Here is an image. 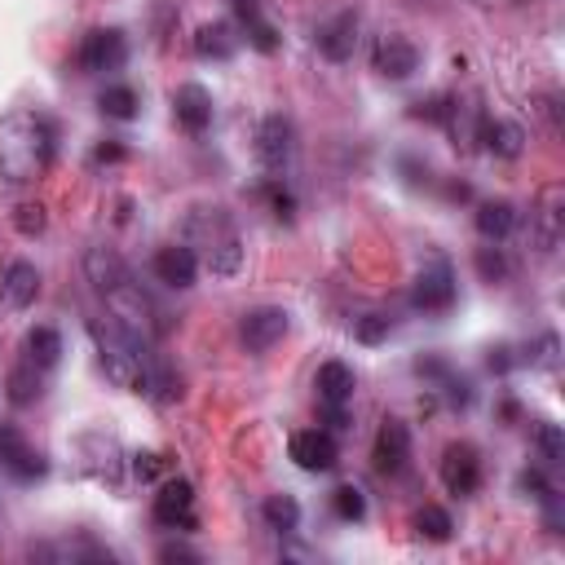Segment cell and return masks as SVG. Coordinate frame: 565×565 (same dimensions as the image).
Segmentation results:
<instances>
[{
	"mask_svg": "<svg viewBox=\"0 0 565 565\" xmlns=\"http://www.w3.org/2000/svg\"><path fill=\"white\" fill-rule=\"evenodd\" d=\"M415 534H420V539H428V543H446L450 534H456V521H450V513H446V508L424 504V508L415 513Z\"/></svg>",
	"mask_w": 565,
	"mask_h": 565,
	"instance_id": "f1b7e54d",
	"label": "cell"
},
{
	"mask_svg": "<svg viewBox=\"0 0 565 565\" xmlns=\"http://www.w3.org/2000/svg\"><path fill=\"white\" fill-rule=\"evenodd\" d=\"M0 296H5L14 309L36 305V296H40V270L32 261H10L5 274H0Z\"/></svg>",
	"mask_w": 565,
	"mask_h": 565,
	"instance_id": "d6986e66",
	"label": "cell"
},
{
	"mask_svg": "<svg viewBox=\"0 0 565 565\" xmlns=\"http://www.w3.org/2000/svg\"><path fill=\"white\" fill-rule=\"evenodd\" d=\"M186 244L203 252V266L216 279H235L244 270V239L225 208H190L186 216Z\"/></svg>",
	"mask_w": 565,
	"mask_h": 565,
	"instance_id": "3957f363",
	"label": "cell"
},
{
	"mask_svg": "<svg viewBox=\"0 0 565 565\" xmlns=\"http://www.w3.org/2000/svg\"><path fill=\"white\" fill-rule=\"evenodd\" d=\"M173 116H177V125L190 133V138H199V133H208L212 129V93L203 89V84H195V80H186V84H177L173 89Z\"/></svg>",
	"mask_w": 565,
	"mask_h": 565,
	"instance_id": "7c38bea8",
	"label": "cell"
},
{
	"mask_svg": "<svg viewBox=\"0 0 565 565\" xmlns=\"http://www.w3.org/2000/svg\"><path fill=\"white\" fill-rule=\"evenodd\" d=\"M442 486L456 495V499L478 495V486H482L478 446H469V442H450V446L442 450Z\"/></svg>",
	"mask_w": 565,
	"mask_h": 565,
	"instance_id": "52a82bcc",
	"label": "cell"
},
{
	"mask_svg": "<svg viewBox=\"0 0 565 565\" xmlns=\"http://www.w3.org/2000/svg\"><path fill=\"white\" fill-rule=\"evenodd\" d=\"M521 491H534V499L552 495V486L543 482V473H539V469H526V473H521Z\"/></svg>",
	"mask_w": 565,
	"mask_h": 565,
	"instance_id": "8d00e7d4",
	"label": "cell"
},
{
	"mask_svg": "<svg viewBox=\"0 0 565 565\" xmlns=\"http://www.w3.org/2000/svg\"><path fill=\"white\" fill-rule=\"evenodd\" d=\"M478 142H486V151H491L495 160H517V155L526 151V129L513 125V120H482Z\"/></svg>",
	"mask_w": 565,
	"mask_h": 565,
	"instance_id": "44dd1931",
	"label": "cell"
},
{
	"mask_svg": "<svg viewBox=\"0 0 565 565\" xmlns=\"http://www.w3.org/2000/svg\"><path fill=\"white\" fill-rule=\"evenodd\" d=\"M287 331H292V314L283 305H257L239 318V336L252 354H270L274 345H283Z\"/></svg>",
	"mask_w": 565,
	"mask_h": 565,
	"instance_id": "8992f818",
	"label": "cell"
},
{
	"mask_svg": "<svg viewBox=\"0 0 565 565\" xmlns=\"http://www.w3.org/2000/svg\"><path fill=\"white\" fill-rule=\"evenodd\" d=\"M151 513H155V521H160L164 530H195V526H199V517H195V486H190L186 478H168V482L160 486Z\"/></svg>",
	"mask_w": 565,
	"mask_h": 565,
	"instance_id": "ba28073f",
	"label": "cell"
},
{
	"mask_svg": "<svg viewBox=\"0 0 565 565\" xmlns=\"http://www.w3.org/2000/svg\"><path fill=\"white\" fill-rule=\"evenodd\" d=\"M84 274H89V283H93L102 296H110L120 283H129V279H133L129 261H125L116 248H106V244H97V248H89V252H84Z\"/></svg>",
	"mask_w": 565,
	"mask_h": 565,
	"instance_id": "2e32d148",
	"label": "cell"
},
{
	"mask_svg": "<svg viewBox=\"0 0 565 565\" xmlns=\"http://www.w3.org/2000/svg\"><path fill=\"white\" fill-rule=\"evenodd\" d=\"M372 67H376L385 80L402 84V80H411V75L420 71V49H415L407 36H380V40H376V54H372Z\"/></svg>",
	"mask_w": 565,
	"mask_h": 565,
	"instance_id": "4fadbf2b",
	"label": "cell"
},
{
	"mask_svg": "<svg viewBox=\"0 0 565 565\" xmlns=\"http://www.w3.org/2000/svg\"><path fill=\"white\" fill-rule=\"evenodd\" d=\"M473 225H478V235H482L486 244H504V239L517 231V203H508V199H486V203H478Z\"/></svg>",
	"mask_w": 565,
	"mask_h": 565,
	"instance_id": "ac0fdd59",
	"label": "cell"
},
{
	"mask_svg": "<svg viewBox=\"0 0 565 565\" xmlns=\"http://www.w3.org/2000/svg\"><path fill=\"white\" fill-rule=\"evenodd\" d=\"M393 314L389 309H367L363 318H354V341L358 345H385L389 336H393Z\"/></svg>",
	"mask_w": 565,
	"mask_h": 565,
	"instance_id": "83f0119b",
	"label": "cell"
},
{
	"mask_svg": "<svg viewBox=\"0 0 565 565\" xmlns=\"http://www.w3.org/2000/svg\"><path fill=\"white\" fill-rule=\"evenodd\" d=\"M40 393H45V372L36 367V363H19L10 376H5V398L14 402V407H36L40 402Z\"/></svg>",
	"mask_w": 565,
	"mask_h": 565,
	"instance_id": "603a6c76",
	"label": "cell"
},
{
	"mask_svg": "<svg viewBox=\"0 0 565 565\" xmlns=\"http://www.w3.org/2000/svg\"><path fill=\"white\" fill-rule=\"evenodd\" d=\"M322 415H327V424H331L336 433H345V428H350V415H345V407H327V402H322Z\"/></svg>",
	"mask_w": 565,
	"mask_h": 565,
	"instance_id": "f35d334b",
	"label": "cell"
},
{
	"mask_svg": "<svg viewBox=\"0 0 565 565\" xmlns=\"http://www.w3.org/2000/svg\"><path fill=\"white\" fill-rule=\"evenodd\" d=\"M125 155H129L125 146H116V142H110V146H97V155H93V160H97V164H120Z\"/></svg>",
	"mask_w": 565,
	"mask_h": 565,
	"instance_id": "ab89813d",
	"label": "cell"
},
{
	"mask_svg": "<svg viewBox=\"0 0 565 565\" xmlns=\"http://www.w3.org/2000/svg\"><path fill=\"white\" fill-rule=\"evenodd\" d=\"M354 49H358V14H354V10L336 14V19H327V23L318 27V54H322L327 62H350Z\"/></svg>",
	"mask_w": 565,
	"mask_h": 565,
	"instance_id": "9a60e30c",
	"label": "cell"
},
{
	"mask_svg": "<svg viewBox=\"0 0 565 565\" xmlns=\"http://www.w3.org/2000/svg\"><path fill=\"white\" fill-rule=\"evenodd\" d=\"M97 106H102V116H106V120L129 125V120H138L142 97H138V89H129V84H106V89H102V97H97Z\"/></svg>",
	"mask_w": 565,
	"mask_h": 565,
	"instance_id": "484cf974",
	"label": "cell"
},
{
	"mask_svg": "<svg viewBox=\"0 0 565 565\" xmlns=\"http://www.w3.org/2000/svg\"><path fill=\"white\" fill-rule=\"evenodd\" d=\"M23 350H27V363H36L40 372H54V367L62 363V331L49 327V322H40V327L27 331Z\"/></svg>",
	"mask_w": 565,
	"mask_h": 565,
	"instance_id": "7402d4cb",
	"label": "cell"
},
{
	"mask_svg": "<svg viewBox=\"0 0 565 565\" xmlns=\"http://www.w3.org/2000/svg\"><path fill=\"white\" fill-rule=\"evenodd\" d=\"M526 363H534V367H556V336H552V331H548L543 341L526 354Z\"/></svg>",
	"mask_w": 565,
	"mask_h": 565,
	"instance_id": "e575fe53",
	"label": "cell"
},
{
	"mask_svg": "<svg viewBox=\"0 0 565 565\" xmlns=\"http://www.w3.org/2000/svg\"><path fill=\"white\" fill-rule=\"evenodd\" d=\"M292 151H296V125L283 116V110H274V116H266L257 125V160L270 173H279V168H287Z\"/></svg>",
	"mask_w": 565,
	"mask_h": 565,
	"instance_id": "30bf717a",
	"label": "cell"
},
{
	"mask_svg": "<svg viewBox=\"0 0 565 565\" xmlns=\"http://www.w3.org/2000/svg\"><path fill=\"white\" fill-rule=\"evenodd\" d=\"M287 450H292L296 469H305V473H331L341 464V446H336L331 428H301Z\"/></svg>",
	"mask_w": 565,
	"mask_h": 565,
	"instance_id": "9c48e42d",
	"label": "cell"
},
{
	"mask_svg": "<svg viewBox=\"0 0 565 565\" xmlns=\"http://www.w3.org/2000/svg\"><path fill=\"white\" fill-rule=\"evenodd\" d=\"M23 450H27V437L14 428V424H0V464H14L19 456H23Z\"/></svg>",
	"mask_w": 565,
	"mask_h": 565,
	"instance_id": "d6a6232c",
	"label": "cell"
},
{
	"mask_svg": "<svg viewBox=\"0 0 565 565\" xmlns=\"http://www.w3.org/2000/svg\"><path fill=\"white\" fill-rule=\"evenodd\" d=\"M160 561H199V552L186 548V543H164L160 548Z\"/></svg>",
	"mask_w": 565,
	"mask_h": 565,
	"instance_id": "74e56055",
	"label": "cell"
},
{
	"mask_svg": "<svg viewBox=\"0 0 565 565\" xmlns=\"http://www.w3.org/2000/svg\"><path fill=\"white\" fill-rule=\"evenodd\" d=\"M473 266H478V274H482V283H508V274H513V266H508V257H504V248H478L473 252Z\"/></svg>",
	"mask_w": 565,
	"mask_h": 565,
	"instance_id": "4dcf8cb0",
	"label": "cell"
},
{
	"mask_svg": "<svg viewBox=\"0 0 565 565\" xmlns=\"http://www.w3.org/2000/svg\"><path fill=\"white\" fill-rule=\"evenodd\" d=\"M235 14H239V23H244V32H248V45H252V49H261V54H279V32L266 23V14H261L257 0H235Z\"/></svg>",
	"mask_w": 565,
	"mask_h": 565,
	"instance_id": "cb8c5ba5",
	"label": "cell"
},
{
	"mask_svg": "<svg viewBox=\"0 0 565 565\" xmlns=\"http://www.w3.org/2000/svg\"><path fill=\"white\" fill-rule=\"evenodd\" d=\"M314 389H318V402H327V407H345V402L354 398V389H358V376H354V367H350V363L331 358V363H322V367H318Z\"/></svg>",
	"mask_w": 565,
	"mask_h": 565,
	"instance_id": "e0dca14e",
	"label": "cell"
},
{
	"mask_svg": "<svg viewBox=\"0 0 565 565\" xmlns=\"http://www.w3.org/2000/svg\"><path fill=\"white\" fill-rule=\"evenodd\" d=\"M372 460H376V469H380L385 478L407 473V464H411V428H407L402 420L389 415V420L380 424L376 446H372Z\"/></svg>",
	"mask_w": 565,
	"mask_h": 565,
	"instance_id": "8fae6325",
	"label": "cell"
},
{
	"mask_svg": "<svg viewBox=\"0 0 565 565\" xmlns=\"http://www.w3.org/2000/svg\"><path fill=\"white\" fill-rule=\"evenodd\" d=\"M530 231H534V244H539L543 257H552V252L561 248V186L543 190V203H539V212H534Z\"/></svg>",
	"mask_w": 565,
	"mask_h": 565,
	"instance_id": "ffe728a7",
	"label": "cell"
},
{
	"mask_svg": "<svg viewBox=\"0 0 565 565\" xmlns=\"http://www.w3.org/2000/svg\"><path fill=\"white\" fill-rule=\"evenodd\" d=\"M58 155V129L45 110H14L0 120V177L5 181H36L49 173Z\"/></svg>",
	"mask_w": 565,
	"mask_h": 565,
	"instance_id": "6da1fadb",
	"label": "cell"
},
{
	"mask_svg": "<svg viewBox=\"0 0 565 565\" xmlns=\"http://www.w3.org/2000/svg\"><path fill=\"white\" fill-rule=\"evenodd\" d=\"M239 49V36L231 23H203L199 36H195V54L199 58H212V62H225V58H235Z\"/></svg>",
	"mask_w": 565,
	"mask_h": 565,
	"instance_id": "d4e9b609",
	"label": "cell"
},
{
	"mask_svg": "<svg viewBox=\"0 0 565 565\" xmlns=\"http://www.w3.org/2000/svg\"><path fill=\"white\" fill-rule=\"evenodd\" d=\"M411 305L420 314H446L450 305H456V270H450V261L442 252H433L420 266L415 283H411Z\"/></svg>",
	"mask_w": 565,
	"mask_h": 565,
	"instance_id": "277c9868",
	"label": "cell"
},
{
	"mask_svg": "<svg viewBox=\"0 0 565 565\" xmlns=\"http://www.w3.org/2000/svg\"><path fill=\"white\" fill-rule=\"evenodd\" d=\"M261 517H266V526L274 534H296L301 530V504H296V495H270L261 504Z\"/></svg>",
	"mask_w": 565,
	"mask_h": 565,
	"instance_id": "4316f807",
	"label": "cell"
},
{
	"mask_svg": "<svg viewBox=\"0 0 565 565\" xmlns=\"http://www.w3.org/2000/svg\"><path fill=\"white\" fill-rule=\"evenodd\" d=\"M534 446H539V456H543V464H565V433H561V424H552V420H539V428H534Z\"/></svg>",
	"mask_w": 565,
	"mask_h": 565,
	"instance_id": "f546056e",
	"label": "cell"
},
{
	"mask_svg": "<svg viewBox=\"0 0 565 565\" xmlns=\"http://www.w3.org/2000/svg\"><path fill=\"white\" fill-rule=\"evenodd\" d=\"M14 225H19V235H40L45 231V208L40 203H19L14 208Z\"/></svg>",
	"mask_w": 565,
	"mask_h": 565,
	"instance_id": "836d02e7",
	"label": "cell"
},
{
	"mask_svg": "<svg viewBox=\"0 0 565 565\" xmlns=\"http://www.w3.org/2000/svg\"><path fill=\"white\" fill-rule=\"evenodd\" d=\"M89 336L97 345V363L106 372V380L129 393H151V376H155V358L151 345L110 314V318H89Z\"/></svg>",
	"mask_w": 565,
	"mask_h": 565,
	"instance_id": "7a4b0ae2",
	"label": "cell"
},
{
	"mask_svg": "<svg viewBox=\"0 0 565 565\" xmlns=\"http://www.w3.org/2000/svg\"><path fill=\"white\" fill-rule=\"evenodd\" d=\"M133 473H138V482H155V478L164 473V456L146 450V456H138V460H133Z\"/></svg>",
	"mask_w": 565,
	"mask_h": 565,
	"instance_id": "d590c367",
	"label": "cell"
},
{
	"mask_svg": "<svg viewBox=\"0 0 565 565\" xmlns=\"http://www.w3.org/2000/svg\"><path fill=\"white\" fill-rule=\"evenodd\" d=\"M80 71L84 75H110L129 62V36L120 27H93L84 40H80V54H75Z\"/></svg>",
	"mask_w": 565,
	"mask_h": 565,
	"instance_id": "5b68a950",
	"label": "cell"
},
{
	"mask_svg": "<svg viewBox=\"0 0 565 565\" xmlns=\"http://www.w3.org/2000/svg\"><path fill=\"white\" fill-rule=\"evenodd\" d=\"M151 270H155V279L164 283V287H190L195 279H199V252L190 248V244H164L160 252H155V261H151Z\"/></svg>",
	"mask_w": 565,
	"mask_h": 565,
	"instance_id": "5bb4252c",
	"label": "cell"
},
{
	"mask_svg": "<svg viewBox=\"0 0 565 565\" xmlns=\"http://www.w3.org/2000/svg\"><path fill=\"white\" fill-rule=\"evenodd\" d=\"M331 508H336V517H341V521H363L367 517V495L358 486H336L331 491Z\"/></svg>",
	"mask_w": 565,
	"mask_h": 565,
	"instance_id": "1f68e13d",
	"label": "cell"
},
{
	"mask_svg": "<svg viewBox=\"0 0 565 565\" xmlns=\"http://www.w3.org/2000/svg\"><path fill=\"white\" fill-rule=\"evenodd\" d=\"M508 354H513L508 345H499V350H491V358H486V363H491V372H499V376H504V372L513 367V358H508Z\"/></svg>",
	"mask_w": 565,
	"mask_h": 565,
	"instance_id": "60d3db41",
	"label": "cell"
}]
</instances>
